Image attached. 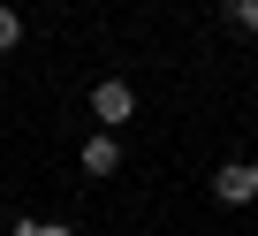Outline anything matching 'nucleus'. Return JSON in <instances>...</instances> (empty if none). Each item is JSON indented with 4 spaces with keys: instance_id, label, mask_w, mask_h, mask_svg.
I'll list each match as a JSON object with an SVG mask.
<instances>
[{
    "instance_id": "obj_4",
    "label": "nucleus",
    "mask_w": 258,
    "mask_h": 236,
    "mask_svg": "<svg viewBox=\"0 0 258 236\" xmlns=\"http://www.w3.org/2000/svg\"><path fill=\"white\" fill-rule=\"evenodd\" d=\"M16 46H23V16H16V8H0V54H16Z\"/></svg>"
},
{
    "instance_id": "obj_5",
    "label": "nucleus",
    "mask_w": 258,
    "mask_h": 236,
    "mask_svg": "<svg viewBox=\"0 0 258 236\" xmlns=\"http://www.w3.org/2000/svg\"><path fill=\"white\" fill-rule=\"evenodd\" d=\"M228 23L235 31H258V0H228Z\"/></svg>"
},
{
    "instance_id": "obj_1",
    "label": "nucleus",
    "mask_w": 258,
    "mask_h": 236,
    "mask_svg": "<svg viewBox=\"0 0 258 236\" xmlns=\"http://www.w3.org/2000/svg\"><path fill=\"white\" fill-rule=\"evenodd\" d=\"M213 198H220V206H250V198H258V160H228V168H213Z\"/></svg>"
},
{
    "instance_id": "obj_3",
    "label": "nucleus",
    "mask_w": 258,
    "mask_h": 236,
    "mask_svg": "<svg viewBox=\"0 0 258 236\" xmlns=\"http://www.w3.org/2000/svg\"><path fill=\"white\" fill-rule=\"evenodd\" d=\"M114 168H121V145L114 137H91L84 145V175H114Z\"/></svg>"
},
{
    "instance_id": "obj_2",
    "label": "nucleus",
    "mask_w": 258,
    "mask_h": 236,
    "mask_svg": "<svg viewBox=\"0 0 258 236\" xmlns=\"http://www.w3.org/2000/svg\"><path fill=\"white\" fill-rule=\"evenodd\" d=\"M91 114H99L106 130H121L129 114H137V91H129V76H106V84L91 91Z\"/></svg>"
},
{
    "instance_id": "obj_6",
    "label": "nucleus",
    "mask_w": 258,
    "mask_h": 236,
    "mask_svg": "<svg viewBox=\"0 0 258 236\" xmlns=\"http://www.w3.org/2000/svg\"><path fill=\"white\" fill-rule=\"evenodd\" d=\"M16 236H69V228H53V221H16Z\"/></svg>"
}]
</instances>
